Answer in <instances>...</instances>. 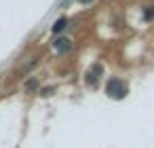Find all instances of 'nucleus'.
Wrapping results in <instances>:
<instances>
[{
	"mask_svg": "<svg viewBox=\"0 0 154 148\" xmlns=\"http://www.w3.org/2000/svg\"><path fill=\"white\" fill-rule=\"evenodd\" d=\"M106 93L110 97H125L127 95V83L120 80V78H110L108 87H106Z\"/></svg>",
	"mask_w": 154,
	"mask_h": 148,
	"instance_id": "nucleus-1",
	"label": "nucleus"
},
{
	"mask_svg": "<svg viewBox=\"0 0 154 148\" xmlns=\"http://www.w3.org/2000/svg\"><path fill=\"white\" fill-rule=\"evenodd\" d=\"M53 49L57 51V53H68L70 49H72V40L70 38H55V43H53Z\"/></svg>",
	"mask_w": 154,
	"mask_h": 148,
	"instance_id": "nucleus-2",
	"label": "nucleus"
},
{
	"mask_svg": "<svg viewBox=\"0 0 154 148\" xmlns=\"http://www.w3.org/2000/svg\"><path fill=\"white\" fill-rule=\"evenodd\" d=\"M99 74H101V66H99V64H95V66H93V68L87 72V83H89L91 87H95V85H97Z\"/></svg>",
	"mask_w": 154,
	"mask_h": 148,
	"instance_id": "nucleus-3",
	"label": "nucleus"
},
{
	"mask_svg": "<svg viewBox=\"0 0 154 148\" xmlns=\"http://www.w3.org/2000/svg\"><path fill=\"white\" fill-rule=\"evenodd\" d=\"M68 24H70V21H68L66 17H59V19H57V21L53 24V28H51V34H53V36H59L61 32H66Z\"/></svg>",
	"mask_w": 154,
	"mask_h": 148,
	"instance_id": "nucleus-4",
	"label": "nucleus"
},
{
	"mask_svg": "<svg viewBox=\"0 0 154 148\" xmlns=\"http://www.w3.org/2000/svg\"><path fill=\"white\" fill-rule=\"evenodd\" d=\"M34 89H38V78H30L26 83V91H34Z\"/></svg>",
	"mask_w": 154,
	"mask_h": 148,
	"instance_id": "nucleus-5",
	"label": "nucleus"
},
{
	"mask_svg": "<svg viewBox=\"0 0 154 148\" xmlns=\"http://www.w3.org/2000/svg\"><path fill=\"white\" fill-rule=\"evenodd\" d=\"M143 19H146V21L154 19V7H146V9H143Z\"/></svg>",
	"mask_w": 154,
	"mask_h": 148,
	"instance_id": "nucleus-6",
	"label": "nucleus"
},
{
	"mask_svg": "<svg viewBox=\"0 0 154 148\" xmlns=\"http://www.w3.org/2000/svg\"><path fill=\"white\" fill-rule=\"evenodd\" d=\"M78 2H80V5H91L93 0H78Z\"/></svg>",
	"mask_w": 154,
	"mask_h": 148,
	"instance_id": "nucleus-7",
	"label": "nucleus"
}]
</instances>
